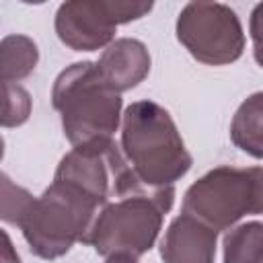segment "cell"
Here are the masks:
<instances>
[{
  "instance_id": "6da1fadb",
  "label": "cell",
  "mask_w": 263,
  "mask_h": 263,
  "mask_svg": "<svg viewBox=\"0 0 263 263\" xmlns=\"http://www.w3.org/2000/svg\"><path fill=\"white\" fill-rule=\"evenodd\" d=\"M103 203L74 181L53 177L51 185L33 197L2 173V220L16 224L33 255L58 259L76 242H86Z\"/></svg>"
},
{
  "instance_id": "7a4b0ae2",
  "label": "cell",
  "mask_w": 263,
  "mask_h": 263,
  "mask_svg": "<svg viewBox=\"0 0 263 263\" xmlns=\"http://www.w3.org/2000/svg\"><path fill=\"white\" fill-rule=\"evenodd\" d=\"M173 201L175 185L148 187L138 181L101 208L84 245H90L105 259H140L154 247Z\"/></svg>"
},
{
  "instance_id": "3957f363",
  "label": "cell",
  "mask_w": 263,
  "mask_h": 263,
  "mask_svg": "<svg viewBox=\"0 0 263 263\" xmlns=\"http://www.w3.org/2000/svg\"><path fill=\"white\" fill-rule=\"evenodd\" d=\"M121 150L136 177L148 187H171L193 164L171 113L154 101H136L125 109Z\"/></svg>"
},
{
  "instance_id": "277c9868",
  "label": "cell",
  "mask_w": 263,
  "mask_h": 263,
  "mask_svg": "<svg viewBox=\"0 0 263 263\" xmlns=\"http://www.w3.org/2000/svg\"><path fill=\"white\" fill-rule=\"evenodd\" d=\"M51 103L72 148L113 140L121 121V95L103 80L92 62L62 70L51 88Z\"/></svg>"
},
{
  "instance_id": "5b68a950",
  "label": "cell",
  "mask_w": 263,
  "mask_h": 263,
  "mask_svg": "<svg viewBox=\"0 0 263 263\" xmlns=\"http://www.w3.org/2000/svg\"><path fill=\"white\" fill-rule=\"evenodd\" d=\"M183 212L214 230H228L251 214H263V166H216L183 195Z\"/></svg>"
},
{
  "instance_id": "8992f818",
  "label": "cell",
  "mask_w": 263,
  "mask_h": 263,
  "mask_svg": "<svg viewBox=\"0 0 263 263\" xmlns=\"http://www.w3.org/2000/svg\"><path fill=\"white\" fill-rule=\"evenodd\" d=\"M179 43L201 64L224 66L245 51V31L236 12L222 2H189L177 16Z\"/></svg>"
},
{
  "instance_id": "52a82bcc",
  "label": "cell",
  "mask_w": 263,
  "mask_h": 263,
  "mask_svg": "<svg viewBox=\"0 0 263 263\" xmlns=\"http://www.w3.org/2000/svg\"><path fill=\"white\" fill-rule=\"evenodd\" d=\"M152 10V2L72 0L55 12V33L74 51H97L115 41L117 25L138 21Z\"/></svg>"
},
{
  "instance_id": "ba28073f",
  "label": "cell",
  "mask_w": 263,
  "mask_h": 263,
  "mask_svg": "<svg viewBox=\"0 0 263 263\" xmlns=\"http://www.w3.org/2000/svg\"><path fill=\"white\" fill-rule=\"evenodd\" d=\"M216 242L218 230L181 212V216L173 218L160 240V257L164 263H214Z\"/></svg>"
},
{
  "instance_id": "9c48e42d",
  "label": "cell",
  "mask_w": 263,
  "mask_h": 263,
  "mask_svg": "<svg viewBox=\"0 0 263 263\" xmlns=\"http://www.w3.org/2000/svg\"><path fill=\"white\" fill-rule=\"evenodd\" d=\"M97 68L103 80L115 90L125 92L136 88L150 72V51L148 47L134 37L115 39L109 47L103 49Z\"/></svg>"
},
{
  "instance_id": "30bf717a",
  "label": "cell",
  "mask_w": 263,
  "mask_h": 263,
  "mask_svg": "<svg viewBox=\"0 0 263 263\" xmlns=\"http://www.w3.org/2000/svg\"><path fill=\"white\" fill-rule=\"evenodd\" d=\"M230 140L253 158H263V90L249 95L230 121Z\"/></svg>"
},
{
  "instance_id": "8fae6325",
  "label": "cell",
  "mask_w": 263,
  "mask_h": 263,
  "mask_svg": "<svg viewBox=\"0 0 263 263\" xmlns=\"http://www.w3.org/2000/svg\"><path fill=\"white\" fill-rule=\"evenodd\" d=\"M39 62L37 43L27 35H6L0 43V76L2 82L27 78Z\"/></svg>"
},
{
  "instance_id": "7c38bea8",
  "label": "cell",
  "mask_w": 263,
  "mask_h": 263,
  "mask_svg": "<svg viewBox=\"0 0 263 263\" xmlns=\"http://www.w3.org/2000/svg\"><path fill=\"white\" fill-rule=\"evenodd\" d=\"M224 263H263V222H245L230 228L222 240Z\"/></svg>"
},
{
  "instance_id": "4fadbf2b",
  "label": "cell",
  "mask_w": 263,
  "mask_h": 263,
  "mask_svg": "<svg viewBox=\"0 0 263 263\" xmlns=\"http://www.w3.org/2000/svg\"><path fill=\"white\" fill-rule=\"evenodd\" d=\"M31 113V97L16 82H4V127H16L29 119Z\"/></svg>"
},
{
  "instance_id": "5bb4252c",
  "label": "cell",
  "mask_w": 263,
  "mask_h": 263,
  "mask_svg": "<svg viewBox=\"0 0 263 263\" xmlns=\"http://www.w3.org/2000/svg\"><path fill=\"white\" fill-rule=\"evenodd\" d=\"M249 33H251V41H253L255 62L263 68V2L255 4V8L251 10Z\"/></svg>"
},
{
  "instance_id": "9a60e30c",
  "label": "cell",
  "mask_w": 263,
  "mask_h": 263,
  "mask_svg": "<svg viewBox=\"0 0 263 263\" xmlns=\"http://www.w3.org/2000/svg\"><path fill=\"white\" fill-rule=\"evenodd\" d=\"M105 263H138V259H132V257H109Z\"/></svg>"
}]
</instances>
